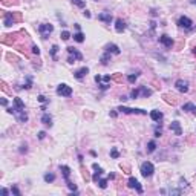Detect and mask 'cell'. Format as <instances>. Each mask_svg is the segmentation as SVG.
I'll use <instances>...</instances> for the list:
<instances>
[{"label":"cell","instance_id":"1","mask_svg":"<svg viewBox=\"0 0 196 196\" xmlns=\"http://www.w3.org/2000/svg\"><path fill=\"white\" fill-rule=\"evenodd\" d=\"M139 172H141V175H142L144 178H150V176L153 175V172H155V165H153L150 161H145V162L141 164Z\"/></svg>","mask_w":196,"mask_h":196},{"label":"cell","instance_id":"2","mask_svg":"<svg viewBox=\"0 0 196 196\" xmlns=\"http://www.w3.org/2000/svg\"><path fill=\"white\" fill-rule=\"evenodd\" d=\"M67 49V52H69V58H67V63H75L77 60H83V54L81 52H78L74 46H69V47H66Z\"/></svg>","mask_w":196,"mask_h":196},{"label":"cell","instance_id":"3","mask_svg":"<svg viewBox=\"0 0 196 196\" xmlns=\"http://www.w3.org/2000/svg\"><path fill=\"white\" fill-rule=\"evenodd\" d=\"M52 31H54V26H52L51 23H41L40 26H38V32H40L41 38H47L49 34H51Z\"/></svg>","mask_w":196,"mask_h":196},{"label":"cell","instance_id":"4","mask_svg":"<svg viewBox=\"0 0 196 196\" xmlns=\"http://www.w3.org/2000/svg\"><path fill=\"white\" fill-rule=\"evenodd\" d=\"M116 110L122 112V113H138V115H147V110L144 109H135V107H127V106H119Z\"/></svg>","mask_w":196,"mask_h":196},{"label":"cell","instance_id":"5","mask_svg":"<svg viewBox=\"0 0 196 196\" xmlns=\"http://www.w3.org/2000/svg\"><path fill=\"white\" fill-rule=\"evenodd\" d=\"M57 93H58L60 96H70V95H72V87L67 86L66 83H61V84H58V87H57Z\"/></svg>","mask_w":196,"mask_h":196},{"label":"cell","instance_id":"6","mask_svg":"<svg viewBox=\"0 0 196 196\" xmlns=\"http://www.w3.org/2000/svg\"><path fill=\"white\" fill-rule=\"evenodd\" d=\"M159 43H161L164 47H167V49H172V47L175 46V41H173V38H172V37H168V35H165V34L159 35Z\"/></svg>","mask_w":196,"mask_h":196},{"label":"cell","instance_id":"7","mask_svg":"<svg viewBox=\"0 0 196 196\" xmlns=\"http://www.w3.org/2000/svg\"><path fill=\"white\" fill-rule=\"evenodd\" d=\"M12 115L15 116V119H17L18 122H26V121H28V113H26V110H14Z\"/></svg>","mask_w":196,"mask_h":196},{"label":"cell","instance_id":"8","mask_svg":"<svg viewBox=\"0 0 196 196\" xmlns=\"http://www.w3.org/2000/svg\"><path fill=\"white\" fill-rule=\"evenodd\" d=\"M178 24H179L181 28H184V29H190V28H191V24H193V21H191L188 17L182 15V17H179V20H178Z\"/></svg>","mask_w":196,"mask_h":196},{"label":"cell","instance_id":"9","mask_svg":"<svg viewBox=\"0 0 196 196\" xmlns=\"http://www.w3.org/2000/svg\"><path fill=\"white\" fill-rule=\"evenodd\" d=\"M127 185L130 187V188H135L139 194L142 193V187L139 185V182H138V179L136 178H129V181H127Z\"/></svg>","mask_w":196,"mask_h":196},{"label":"cell","instance_id":"10","mask_svg":"<svg viewBox=\"0 0 196 196\" xmlns=\"http://www.w3.org/2000/svg\"><path fill=\"white\" fill-rule=\"evenodd\" d=\"M170 130L173 132L175 135L181 136V135H182V129H181V122H179V121H172V124H170Z\"/></svg>","mask_w":196,"mask_h":196},{"label":"cell","instance_id":"11","mask_svg":"<svg viewBox=\"0 0 196 196\" xmlns=\"http://www.w3.org/2000/svg\"><path fill=\"white\" fill-rule=\"evenodd\" d=\"M175 87L181 92V93H185V92H188V84H187V81H184V80H176V83H175Z\"/></svg>","mask_w":196,"mask_h":196},{"label":"cell","instance_id":"12","mask_svg":"<svg viewBox=\"0 0 196 196\" xmlns=\"http://www.w3.org/2000/svg\"><path fill=\"white\" fill-rule=\"evenodd\" d=\"M98 20L103 21V23H106V24H110L112 20H113V17H112L110 12H101V14H98Z\"/></svg>","mask_w":196,"mask_h":196},{"label":"cell","instance_id":"13","mask_svg":"<svg viewBox=\"0 0 196 196\" xmlns=\"http://www.w3.org/2000/svg\"><path fill=\"white\" fill-rule=\"evenodd\" d=\"M87 74H89V67H81V69H78V70H75V72H74V77H75L77 80H83L86 75H87Z\"/></svg>","mask_w":196,"mask_h":196},{"label":"cell","instance_id":"14","mask_svg":"<svg viewBox=\"0 0 196 196\" xmlns=\"http://www.w3.org/2000/svg\"><path fill=\"white\" fill-rule=\"evenodd\" d=\"M126 28H127V24H126V21L122 20V18H116V20H115V31H116V32L126 31Z\"/></svg>","mask_w":196,"mask_h":196},{"label":"cell","instance_id":"15","mask_svg":"<svg viewBox=\"0 0 196 196\" xmlns=\"http://www.w3.org/2000/svg\"><path fill=\"white\" fill-rule=\"evenodd\" d=\"M162 98H164V101L165 103H168V104H172V106H176L178 104V100L172 95V93H162Z\"/></svg>","mask_w":196,"mask_h":196},{"label":"cell","instance_id":"16","mask_svg":"<svg viewBox=\"0 0 196 196\" xmlns=\"http://www.w3.org/2000/svg\"><path fill=\"white\" fill-rule=\"evenodd\" d=\"M106 51H107L109 54H115V55H119V54H121V49H119L116 44H113V43H110V44L106 46Z\"/></svg>","mask_w":196,"mask_h":196},{"label":"cell","instance_id":"17","mask_svg":"<svg viewBox=\"0 0 196 196\" xmlns=\"http://www.w3.org/2000/svg\"><path fill=\"white\" fill-rule=\"evenodd\" d=\"M150 118L153 119V121H156V122H159L162 118H164V115H162V112L161 110H158V109H155V110H152L150 112Z\"/></svg>","mask_w":196,"mask_h":196},{"label":"cell","instance_id":"18","mask_svg":"<svg viewBox=\"0 0 196 196\" xmlns=\"http://www.w3.org/2000/svg\"><path fill=\"white\" fill-rule=\"evenodd\" d=\"M40 121L43 122L44 126H47V127H51V126H52V116L49 115V113H43V115H41V119H40Z\"/></svg>","mask_w":196,"mask_h":196},{"label":"cell","instance_id":"19","mask_svg":"<svg viewBox=\"0 0 196 196\" xmlns=\"http://www.w3.org/2000/svg\"><path fill=\"white\" fill-rule=\"evenodd\" d=\"M60 170H61V173H63V176H64V181H66V182H69L70 167H67V165H60Z\"/></svg>","mask_w":196,"mask_h":196},{"label":"cell","instance_id":"20","mask_svg":"<svg viewBox=\"0 0 196 196\" xmlns=\"http://www.w3.org/2000/svg\"><path fill=\"white\" fill-rule=\"evenodd\" d=\"M182 110H184V112H191V113L196 115V106H194L193 103H185V104H182Z\"/></svg>","mask_w":196,"mask_h":196},{"label":"cell","instance_id":"21","mask_svg":"<svg viewBox=\"0 0 196 196\" xmlns=\"http://www.w3.org/2000/svg\"><path fill=\"white\" fill-rule=\"evenodd\" d=\"M139 90H141L142 96H145V98H147V96H150V95L153 93V90H152V89H149L147 86H141V87H139Z\"/></svg>","mask_w":196,"mask_h":196},{"label":"cell","instance_id":"22","mask_svg":"<svg viewBox=\"0 0 196 196\" xmlns=\"http://www.w3.org/2000/svg\"><path fill=\"white\" fill-rule=\"evenodd\" d=\"M72 37H74V40H75L77 43H83V41H84V34H83L81 31L75 32V34H74Z\"/></svg>","mask_w":196,"mask_h":196},{"label":"cell","instance_id":"23","mask_svg":"<svg viewBox=\"0 0 196 196\" xmlns=\"http://www.w3.org/2000/svg\"><path fill=\"white\" fill-rule=\"evenodd\" d=\"M100 61H101V64L103 66H106V64H109V61H110V54L106 51V54H103L101 55V58H100Z\"/></svg>","mask_w":196,"mask_h":196},{"label":"cell","instance_id":"24","mask_svg":"<svg viewBox=\"0 0 196 196\" xmlns=\"http://www.w3.org/2000/svg\"><path fill=\"white\" fill-rule=\"evenodd\" d=\"M155 150H156V142L155 141H149V142H147V152L153 153Z\"/></svg>","mask_w":196,"mask_h":196},{"label":"cell","instance_id":"25","mask_svg":"<svg viewBox=\"0 0 196 196\" xmlns=\"http://www.w3.org/2000/svg\"><path fill=\"white\" fill-rule=\"evenodd\" d=\"M72 3L75 5V6H78V8H84L86 6V0H72Z\"/></svg>","mask_w":196,"mask_h":196},{"label":"cell","instance_id":"26","mask_svg":"<svg viewBox=\"0 0 196 196\" xmlns=\"http://www.w3.org/2000/svg\"><path fill=\"white\" fill-rule=\"evenodd\" d=\"M44 181L46 182H54L55 181V175L54 173H46L44 175Z\"/></svg>","mask_w":196,"mask_h":196},{"label":"cell","instance_id":"27","mask_svg":"<svg viewBox=\"0 0 196 196\" xmlns=\"http://www.w3.org/2000/svg\"><path fill=\"white\" fill-rule=\"evenodd\" d=\"M57 52H58V46H57V44H52V47H51V57H52L54 60H57V57H55Z\"/></svg>","mask_w":196,"mask_h":196},{"label":"cell","instance_id":"28","mask_svg":"<svg viewBox=\"0 0 196 196\" xmlns=\"http://www.w3.org/2000/svg\"><path fill=\"white\" fill-rule=\"evenodd\" d=\"M139 93H141L139 89H133V90L130 92V98H132V100H136V98L139 96Z\"/></svg>","mask_w":196,"mask_h":196},{"label":"cell","instance_id":"29","mask_svg":"<svg viewBox=\"0 0 196 196\" xmlns=\"http://www.w3.org/2000/svg\"><path fill=\"white\" fill-rule=\"evenodd\" d=\"M60 37H61V40H64V41H66V40H69L72 35H70V32H67V31H63V32L60 34Z\"/></svg>","mask_w":196,"mask_h":196},{"label":"cell","instance_id":"30","mask_svg":"<svg viewBox=\"0 0 196 196\" xmlns=\"http://www.w3.org/2000/svg\"><path fill=\"white\" fill-rule=\"evenodd\" d=\"M98 185H100V188H107V179H100L98 181Z\"/></svg>","mask_w":196,"mask_h":196},{"label":"cell","instance_id":"31","mask_svg":"<svg viewBox=\"0 0 196 196\" xmlns=\"http://www.w3.org/2000/svg\"><path fill=\"white\" fill-rule=\"evenodd\" d=\"M110 156H112V158H115V159H116V158H119V153H118V150L115 149V147H112V150H110Z\"/></svg>","mask_w":196,"mask_h":196},{"label":"cell","instance_id":"32","mask_svg":"<svg viewBox=\"0 0 196 196\" xmlns=\"http://www.w3.org/2000/svg\"><path fill=\"white\" fill-rule=\"evenodd\" d=\"M136 78H138V74H135V75H133V74H130V75L127 77L129 83H135V81H136Z\"/></svg>","mask_w":196,"mask_h":196},{"label":"cell","instance_id":"33","mask_svg":"<svg viewBox=\"0 0 196 196\" xmlns=\"http://www.w3.org/2000/svg\"><path fill=\"white\" fill-rule=\"evenodd\" d=\"M31 86H32V80H31V77H28L26 78V84L23 86V89H31Z\"/></svg>","mask_w":196,"mask_h":196},{"label":"cell","instance_id":"34","mask_svg":"<svg viewBox=\"0 0 196 196\" xmlns=\"http://www.w3.org/2000/svg\"><path fill=\"white\" fill-rule=\"evenodd\" d=\"M119 167H121V170H124V173H130V167L127 164H121Z\"/></svg>","mask_w":196,"mask_h":196},{"label":"cell","instance_id":"35","mask_svg":"<svg viewBox=\"0 0 196 196\" xmlns=\"http://www.w3.org/2000/svg\"><path fill=\"white\" fill-rule=\"evenodd\" d=\"M66 184H67V187H69V190H74V191H77V185H75V184H74V182H70V181H69V182H66Z\"/></svg>","mask_w":196,"mask_h":196},{"label":"cell","instance_id":"36","mask_svg":"<svg viewBox=\"0 0 196 196\" xmlns=\"http://www.w3.org/2000/svg\"><path fill=\"white\" fill-rule=\"evenodd\" d=\"M2 3L3 5H15L17 0H2Z\"/></svg>","mask_w":196,"mask_h":196},{"label":"cell","instance_id":"37","mask_svg":"<svg viewBox=\"0 0 196 196\" xmlns=\"http://www.w3.org/2000/svg\"><path fill=\"white\" fill-rule=\"evenodd\" d=\"M112 78H113L115 81H118V83H121V81H122V77H121V74H115V75H113Z\"/></svg>","mask_w":196,"mask_h":196},{"label":"cell","instance_id":"38","mask_svg":"<svg viewBox=\"0 0 196 196\" xmlns=\"http://www.w3.org/2000/svg\"><path fill=\"white\" fill-rule=\"evenodd\" d=\"M28 152V145L26 144H21L20 145V153H26Z\"/></svg>","mask_w":196,"mask_h":196},{"label":"cell","instance_id":"39","mask_svg":"<svg viewBox=\"0 0 196 196\" xmlns=\"http://www.w3.org/2000/svg\"><path fill=\"white\" fill-rule=\"evenodd\" d=\"M38 101H40V103H49V100H47L44 95H38Z\"/></svg>","mask_w":196,"mask_h":196},{"label":"cell","instance_id":"40","mask_svg":"<svg viewBox=\"0 0 196 196\" xmlns=\"http://www.w3.org/2000/svg\"><path fill=\"white\" fill-rule=\"evenodd\" d=\"M32 54H35V55H40V49H38V46H32Z\"/></svg>","mask_w":196,"mask_h":196},{"label":"cell","instance_id":"41","mask_svg":"<svg viewBox=\"0 0 196 196\" xmlns=\"http://www.w3.org/2000/svg\"><path fill=\"white\" fill-rule=\"evenodd\" d=\"M110 80H112V77H110V75H104V77H103V81H104V83H109Z\"/></svg>","mask_w":196,"mask_h":196},{"label":"cell","instance_id":"42","mask_svg":"<svg viewBox=\"0 0 196 196\" xmlns=\"http://www.w3.org/2000/svg\"><path fill=\"white\" fill-rule=\"evenodd\" d=\"M44 136H46V132H38V139H44Z\"/></svg>","mask_w":196,"mask_h":196},{"label":"cell","instance_id":"43","mask_svg":"<svg viewBox=\"0 0 196 196\" xmlns=\"http://www.w3.org/2000/svg\"><path fill=\"white\" fill-rule=\"evenodd\" d=\"M12 193H14V194H17V196H20V190H18V188H17L15 185L12 187Z\"/></svg>","mask_w":196,"mask_h":196},{"label":"cell","instance_id":"44","mask_svg":"<svg viewBox=\"0 0 196 196\" xmlns=\"http://www.w3.org/2000/svg\"><path fill=\"white\" fill-rule=\"evenodd\" d=\"M95 81H96L98 84H100V83L103 81V77H100V75H95Z\"/></svg>","mask_w":196,"mask_h":196},{"label":"cell","instance_id":"45","mask_svg":"<svg viewBox=\"0 0 196 196\" xmlns=\"http://www.w3.org/2000/svg\"><path fill=\"white\" fill-rule=\"evenodd\" d=\"M0 103H2V106H8V100H6V98H2V101H0Z\"/></svg>","mask_w":196,"mask_h":196},{"label":"cell","instance_id":"46","mask_svg":"<svg viewBox=\"0 0 196 196\" xmlns=\"http://www.w3.org/2000/svg\"><path fill=\"white\" fill-rule=\"evenodd\" d=\"M83 15H84V17H87V18H89V17H90V12H89V11H87V9H84V12H83Z\"/></svg>","mask_w":196,"mask_h":196},{"label":"cell","instance_id":"47","mask_svg":"<svg viewBox=\"0 0 196 196\" xmlns=\"http://www.w3.org/2000/svg\"><path fill=\"white\" fill-rule=\"evenodd\" d=\"M110 116H112V118H115V116H116V109H113V110L110 112Z\"/></svg>","mask_w":196,"mask_h":196},{"label":"cell","instance_id":"48","mask_svg":"<svg viewBox=\"0 0 196 196\" xmlns=\"http://www.w3.org/2000/svg\"><path fill=\"white\" fill-rule=\"evenodd\" d=\"M161 135H162V132H161V130H156V132H155V136H156V138H159Z\"/></svg>","mask_w":196,"mask_h":196},{"label":"cell","instance_id":"49","mask_svg":"<svg viewBox=\"0 0 196 196\" xmlns=\"http://www.w3.org/2000/svg\"><path fill=\"white\" fill-rule=\"evenodd\" d=\"M2 193H3V196H8V190H6V188H3Z\"/></svg>","mask_w":196,"mask_h":196},{"label":"cell","instance_id":"50","mask_svg":"<svg viewBox=\"0 0 196 196\" xmlns=\"http://www.w3.org/2000/svg\"><path fill=\"white\" fill-rule=\"evenodd\" d=\"M193 54H194V55H196V46H194V47H193Z\"/></svg>","mask_w":196,"mask_h":196},{"label":"cell","instance_id":"51","mask_svg":"<svg viewBox=\"0 0 196 196\" xmlns=\"http://www.w3.org/2000/svg\"><path fill=\"white\" fill-rule=\"evenodd\" d=\"M95 2H98V0H95Z\"/></svg>","mask_w":196,"mask_h":196}]
</instances>
